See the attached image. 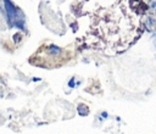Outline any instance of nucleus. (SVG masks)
<instances>
[{"label": "nucleus", "mask_w": 156, "mask_h": 134, "mask_svg": "<svg viewBox=\"0 0 156 134\" xmlns=\"http://www.w3.org/2000/svg\"><path fill=\"white\" fill-rule=\"evenodd\" d=\"M151 9H152V11H154V12H156V1H154V2H152Z\"/></svg>", "instance_id": "2"}, {"label": "nucleus", "mask_w": 156, "mask_h": 134, "mask_svg": "<svg viewBox=\"0 0 156 134\" xmlns=\"http://www.w3.org/2000/svg\"><path fill=\"white\" fill-rule=\"evenodd\" d=\"M152 43H154V45L156 46V34H155V35L152 37Z\"/></svg>", "instance_id": "3"}, {"label": "nucleus", "mask_w": 156, "mask_h": 134, "mask_svg": "<svg viewBox=\"0 0 156 134\" xmlns=\"http://www.w3.org/2000/svg\"><path fill=\"white\" fill-rule=\"evenodd\" d=\"M5 6V15L9 27H16L18 29L24 28V15L20 7H17L11 0H2Z\"/></svg>", "instance_id": "1"}]
</instances>
